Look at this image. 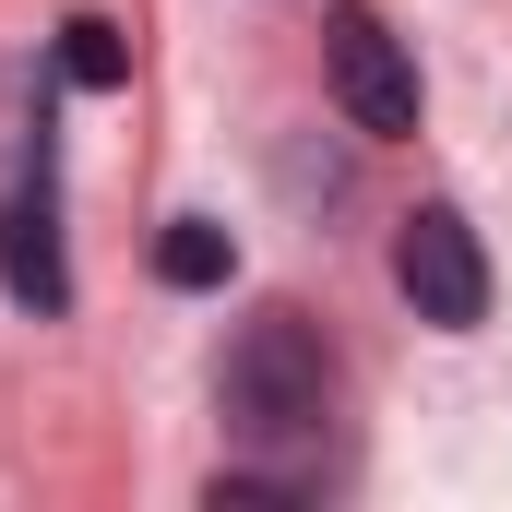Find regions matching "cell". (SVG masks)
Returning a JSON list of instances; mask_svg holds the SVG:
<instances>
[{"mask_svg": "<svg viewBox=\"0 0 512 512\" xmlns=\"http://www.w3.org/2000/svg\"><path fill=\"white\" fill-rule=\"evenodd\" d=\"M215 405H227L239 441H322V405H334L322 334H310L298 310L239 322V346H227V370H215Z\"/></svg>", "mask_w": 512, "mask_h": 512, "instance_id": "1", "label": "cell"}, {"mask_svg": "<svg viewBox=\"0 0 512 512\" xmlns=\"http://www.w3.org/2000/svg\"><path fill=\"white\" fill-rule=\"evenodd\" d=\"M393 286H405L417 322L477 334V322H489V251H477V227H465L453 203H417V215L393 227Z\"/></svg>", "mask_w": 512, "mask_h": 512, "instance_id": "2", "label": "cell"}, {"mask_svg": "<svg viewBox=\"0 0 512 512\" xmlns=\"http://www.w3.org/2000/svg\"><path fill=\"white\" fill-rule=\"evenodd\" d=\"M322 72H334L346 131H370V143H405V131H417V60H405V36H393L370 0H346V12H334Z\"/></svg>", "mask_w": 512, "mask_h": 512, "instance_id": "3", "label": "cell"}, {"mask_svg": "<svg viewBox=\"0 0 512 512\" xmlns=\"http://www.w3.org/2000/svg\"><path fill=\"white\" fill-rule=\"evenodd\" d=\"M0 286L24 298V310H60L72 298V274H60V215H48V179L24 191H0Z\"/></svg>", "mask_w": 512, "mask_h": 512, "instance_id": "4", "label": "cell"}, {"mask_svg": "<svg viewBox=\"0 0 512 512\" xmlns=\"http://www.w3.org/2000/svg\"><path fill=\"white\" fill-rule=\"evenodd\" d=\"M227 227H215V215H179V227H167V239H155V274H167V286H227Z\"/></svg>", "mask_w": 512, "mask_h": 512, "instance_id": "5", "label": "cell"}, {"mask_svg": "<svg viewBox=\"0 0 512 512\" xmlns=\"http://www.w3.org/2000/svg\"><path fill=\"white\" fill-rule=\"evenodd\" d=\"M60 72H72V84H96V96H108V84H120V72H131V48H120V24H96V12H72V24H60Z\"/></svg>", "mask_w": 512, "mask_h": 512, "instance_id": "6", "label": "cell"}]
</instances>
